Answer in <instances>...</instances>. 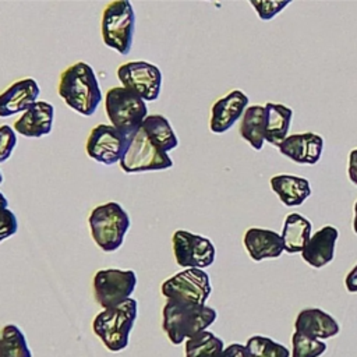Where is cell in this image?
I'll use <instances>...</instances> for the list:
<instances>
[{"instance_id":"ffe728a7","label":"cell","mask_w":357,"mask_h":357,"mask_svg":"<svg viewBox=\"0 0 357 357\" xmlns=\"http://www.w3.org/2000/svg\"><path fill=\"white\" fill-rule=\"evenodd\" d=\"M264 113V134L265 141L273 146H279L289 134L293 110L280 103L268 102Z\"/></svg>"},{"instance_id":"ba28073f","label":"cell","mask_w":357,"mask_h":357,"mask_svg":"<svg viewBox=\"0 0 357 357\" xmlns=\"http://www.w3.org/2000/svg\"><path fill=\"white\" fill-rule=\"evenodd\" d=\"M160 291L167 300L205 305L212 286L209 275L204 269L187 268L167 278L162 283Z\"/></svg>"},{"instance_id":"d6986e66","label":"cell","mask_w":357,"mask_h":357,"mask_svg":"<svg viewBox=\"0 0 357 357\" xmlns=\"http://www.w3.org/2000/svg\"><path fill=\"white\" fill-rule=\"evenodd\" d=\"M294 329L297 333L312 339H328L339 333L337 321L319 308H307L298 312Z\"/></svg>"},{"instance_id":"e575fe53","label":"cell","mask_w":357,"mask_h":357,"mask_svg":"<svg viewBox=\"0 0 357 357\" xmlns=\"http://www.w3.org/2000/svg\"><path fill=\"white\" fill-rule=\"evenodd\" d=\"M353 230L357 234V201L354 202V218H353Z\"/></svg>"},{"instance_id":"d590c367","label":"cell","mask_w":357,"mask_h":357,"mask_svg":"<svg viewBox=\"0 0 357 357\" xmlns=\"http://www.w3.org/2000/svg\"><path fill=\"white\" fill-rule=\"evenodd\" d=\"M3 183V174H1V172H0V184Z\"/></svg>"},{"instance_id":"f1b7e54d","label":"cell","mask_w":357,"mask_h":357,"mask_svg":"<svg viewBox=\"0 0 357 357\" xmlns=\"http://www.w3.org/2000/svg\"><path fill=\"white\" fill-rule=\"evenodd\" d=\"M17 146V134L7 124L0 126V163L6 162Z\"/></svg>"},{"instance_id":"9c48e42d","label":"cell","mask_w":357,"mask_h":357,"mask_svg":"<svg viewBox=\"0 0 357 357\" xmlns=\"http://www.w3.org/2000/svg\"><path fill=\"white\" fill-rule=\"evenodd\" d=\"M93 294L103 308H110L131 298L137 286V275L134 271H123L117 268L100 269L93 276Z\"/></svg>"},{"instance_id":"d4e9b609","label":"cell","mask_w":357,"mask_h":357,"mask_svg":"<svg viewBox=\"0 0 357 357\" xmlns=\"http://www.w3.org/2000/svg\"><path fill=\"white\" fill-rule=\"evenodd\" d=\"M0 357H32L25 335L14 324L0 331Z\"/></svg>"},{"instance_id":"52a82bcc","label":"cell","mask_w":357,"mask_h":357,"mask_svg":"<svg viewBox=\"0 0 357 357\" xmlns=\"http://www.w3.org/2000/svg\"><path fill=\"white\" fill-rule=\"evenodd\" d=\"M135 32V13L128 0H116L102 14L103 43L123 56L131 52Z\"/></svg>"},{"instance_id":"4fadbf2b","label":"cell","mask_w":357,"mask_h":357,"mask_svg":"<svg viewBox=\"0 0 357 357\" xmlns=\"http://www.w3.org/2000/svg\"><path fill=\"white\" fill-rule=\"evenodd\" d=\"M248 102V96L240 89H233L226 96L218 99L211 109L209 130L213 134L226 132L240 117H243Z\"/></svg>"},{"instance_id":"83f0119b","label":"cell","mask_w":357,"mask_h":357,"mask_svg":"<svg viewBox=\"0 0 357 357\" xmlns=\"http://www.w3.org/2000/svg\"><path fill=\"white\" fill-rule=\"evenodd\" d=\"M291 1H271V0H251L250 4L255 8L257 14L259 15L261 20L268 21L272 20L276 14H279L284 7H287Z\"/></svg>"},{"instance_id":"7c38bea8","label":"cell","mask_w":357,"mask_h":357,"mask_svg":"<svg viewBox=\"0 0 357 357\" xmlns=\"http://www.w3.org/2000/svg\"><path fill=\"white\" fill-rule=\"evenodd\" d=\"M174 259L181 268H208L213 264L216 250L213 243L199 234L176 230L172 236Z\"/></svg>"},{"instance_id":"f546056e","label":"cell","mask_w":357,"mask_h":357,"mask_svg":"<svg viewBox=\"0 0 357 357\" xmlns=\"http://www.w3.org/2000/svg\"><path fill=\"white\" fill-rule=\"evenodd\" d=\"M17 230H18V219L15 213L8 208L0 211V243L14 236Z\"/></svg>"},{"instance_id":"603a6c76","label":"cell","mask_w":357,"mask_h":357,"mask_svg":"<svg viewBox=\"0 0 357 357\" xmlns=\"http://www.w3.org/2000/svg\"><path fill=\"white\" fill-rule=\"evenodd\" d=\"M264 113L265 107L261 105L248 106L241 117L238 128L240 137L245 139L257 151H261L265 142Z\"/></svg>"},{"instance_id":"cb8c5ba5","label":"cell","mask_w":357,"mask_h":357,"mask_svg":"<svg viewBox=\"0 0 357 357\" xmlns=\"http://www.w3.org/2000/svg\"><path fill=\"white\" fill-rule=\"evenodd\" d=\"M223 340L209 331H202L184 343L185 357H220Z\"/></svg>"},{"instance_id":"7402d4cb","label":"cell","mask_w":357,"mask_h":357,"mask_svg":"<svg viewBox=\"0 0 357 357\" xmlns=\"http://www.w3.org/2000/svg\"><path fill=\"white\" fill-rule=\"evenodd\" d=\"M311 222L307 218L298 213H289L280 234L284 251L289 254L301 252L311 237Z\"/></svg>"},{"instance_id":"836d02e7","label":"cell","mask_w":357,"mask_h":357,"mask_svg":"<svg viewBox=\"0 0 357 357\" xmlns=\"http://www.w3.org/2000/svg\"><path fill=\"white\" fill-rule=\"evenodd\" d=\"M7 208H8V199H7V197L0 191V211L7 209Z\"/></svg>"},{"instance_id":"3957f363","label":"cell","mask_w":357,"mask_h":357,"mask_svg":"<svg viewBox=\"0 0 357 357\" xmlns=\"http://www.w3.org/2000/svg\"><path fill=\"white\" fill-rule=\"evenodd\" d=\"M218 312L215 308L167 300L162 310V326L173 344H180L184 339L206 331L215 322Z\"/></svg>"},{"instance_id":"2e32d148","label":"cell","mask_w":357,"mask_h":357,"mask_svg":"<svg viewBox=\"0 0 357 357\" xmlns=\"http://www.w3.org/2000/svg\"><path fill=\"white\" fill-rule=\"evenodd\" d=\"M54 120V107L46 100H36L14 123V131L28 137L39 138L50 134Z\"/></svg>"},{"instance_id":"d6a6232c","label":"cell","mask_w":357,"mask_h":357,"mask_svg":"<svg viewBox=\"0 0 357 357\" xmlns=\"http://www.w3.org/2000/svg\"><path fill=\"white\" fill-rule=\"evenodd\" d=\"M344 284H346L347 291L357 293V265H354L353 269L346 275Z\"/></svg>"},{"instance_id":"4316f807","label":"cell","mask_w":357,"mask_h":357,"mask_svg":"<svg viewBox=\"0 0 357 357\" xmlns=\"http://www.w3.org/2000/svg\"><path fill=\"white\" fill-rule=\"evenodd\" d=\"M291 357H319L326 351V344L319 339H312L294 332L291 336Z\"/></svg>"},{"instance_id":"5b68a950","label":"cell","mask_w":357,"mask_h":357,"mask_svg":"<svg viewBox=\"0 0 357 357\" xmlns=\"http://www.w3.org/2000/svg\"><path fill=\"white\" fill-rule=\"evenodd\" d=\"M88 223L96 245L106 252H113L121 247L131 220L120 204L109 201L91 211Z\"/></svg>"},{"instance_id":"44dd1931","label":"cell","mask_w":357,"mask_h":357,"mask_svg":"<svg viewBox=\"0 0 357 357\" xmlns=\"http://www.w3.org/2000/svg\"><path fill=\"white\" fill-rule=\"evenodd\" d=\"M269 183L273 192L286 206H298L311 195V185L304 177L276 174Z\"/></svg>"},{"instance_id":"5bb4252c","label":"cell","mask_w":357,"mask_h":357,"mask_svg":"<svg viewBox=\"0 0 357 357\" xmlns=\"http://www.w3.org/2000/svg\"><path fill=\"white\" fill-rule=\"evenodd\" d=\"M280 153L300 165H315L324 151V138L315 132L290 134L278 146Z\"/></svg>"},{"instance_id":"6da1fadb","label":"cell","mask_w":357,"mask_h":357,"mask_svg":"<svg viewBox=\"0 0 357 357\" xmlns=\"http://www.w3.org/2000/svg\"><path fill=\"white\" fill-rule=\"evenodd\" d=\"M177 145L178 138L169 120L162 114H148L131 135L128 149L119 165L126 173L166 170L173 166L167 152Z\"/></svg>"},{"instance_id":"7a4b0ae2","label":"cell","mask_w":357,"mask_h":357,"mask_svg":"<svg viewBox=\"0 0 357 357\" xmlns=\"http://www.w3.org/2000/svg\"><path fill=\"white\" fill-rule=\"evenodd\" d=\"M57 92L68 107L82 116H92L102 100L98 77L85 61L74 63L61 73Z\"/></svg>"},{"instance_id":"ac0fdd59","label":"cell","mask_w":357,"mask_h":357,"mask_svg":"<svg viewBox=\"0 0 357 357\" xmlns=\"http://www.w3.org/2000/svg\"><path fill=\"white\" fill-rule=\"evenodd\" d=\"M339 237V230L333 226H324L311 234L308 243L301 251L303 259L312 268L328 265L335 257V245Z\"/></svg>"},{"instance_id":"8992f818","label":"cell","mask_w":357,"mask_h":357,"mask_svg":"<svg viewBox=\"0 0 357 357\" xmlns=\"http://www.w3.org/2000/svg\"><path fill=\"white\" fill-rule=\"evenodd\" d=\"M105 110L110 124L128 137L148 117L146 102L124 86H113L106 92Z\"/></svg>"},{"instance_id":"277c9868","label":"cell","mask_w":357,"mask_h":357,"mask_svg":"<svg viewBox=\"0 0 357 357\" xmlns=\"http://www.w3.org/2000/svg\"><path fill=\"white\" fill-rule=\"evenodd\" d=\"M138 314L137 300L103 308L92 321V331L110 351H121L128 346L130 332Z\"/></svg>"},{"instance_id":"9a60e30c","label":"cell","mask_w":357,"mask_h":357,"mask_svg":"<svg viewBox=\"0 0 357 357\" xmlns=\"http://www.w3.org/2000/svg\"><path fill=\"white\" fill-rule=\"evenodd\" d=\"M40 88L33 78H22L0 93V117L28 110L39 98Z\"/></svg>"},{"instance_id":"4dcf8cb0","label":"cell","mask_w":357,"mask_h":357,"mask_svg":"<svg viewBox=\"0 0 357 357\" xmlns=\"http://www.w3.org/2000/svg\"><path fill=\"white\" fill-rule=\"evenodd\" d=\"M220 357H248V351L245 346L240 343H231L223 349Z\"/></svg>"},{"instance_id":"30bf717a","label":"cell","mask_w":357,"mask_h":357,"mask_svg":"<svg viewBox=\"0 0 357 357\" xmlns=\"http://www.w3.org/2000/svg\"><path fill=\"white\" fill-rule=\"evenodd\" d=\"M121 86L138 95L145 102H153L162 91V71L148 61H128L117 68Z\"/></svg>"},{"instance_id":"484cf974","label":"cell","mask_w":357,"mask_h":357,"mask_svg":"<svg viewBox=\"0 0 357 357\" xmlns=\"http://www.w3.org/2000/svg\"><path fill=\"white\" fill-rule=\"evenodd\" d=\"M248 357H290V351L269 337L254 335L247 340Z\"/></svg>"},{"instance_id":"1f68e13d","label":"cell","mask_w":357,"mask_h":357,"mask_svg":"<svg viewBox=\"0 0 357 357\" xmlns=\"http://www.w3.org/2000/svg\"><path fill=\"white\" fill-rule=\"evenodd\" d=\"M349 178L357 185V148L349 153Z\"/></svg>"},{"instance_id":"e0dca14e","label":"cell","mask_w":357,"mask_h":357,"mask_svg":"<svg viewBox=\"0 0 357 357\" xmlns=\"http://www.w3.org/2000/svg\"><path fill=\"white\" fill-rule=\"evenodd\" d=\"M244 247L252 261H262V259H273L279 258L283 248V240L280 234L269 229L261 227H250L244 233L243 238Z\"/></svg>"},{"instance_id":"8fae6325","label":"cell","mask_w":357,"mask_h":357,"mask_svg":"<svg viewBox=\"0 0 357 357\" xmlns=\"http://www.w3.org/2000/svg\"><path fill=\"white\" fill-rule=\"evenodd\" d=\"M130 138L112 124H98L89 132L85 151L91 159L99 163H120L128 149Z\"/></svg>"}]
</instances>
